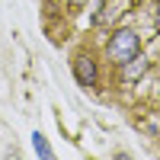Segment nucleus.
<instances>
[{
	"instance_id": "obj_4",
	"label": "nucleus",
	"mask_w": 160,
	"mask_h": 160,
	"mask_svg": "<svg viewBox=\"0 0 160 160\" xmlns=\"http://www.w3.org/2000/svg\"><path fill=\"white\" fill-rule=\"evenodd\" d=\"M32 148H35L38 157H51V148H48V141H45L42 131H35V135H32Z\"/></svg>"
},
{
	"instance_id": "obj_1",
	"label": "nucleus",
	"mask_w": 160,
	"mask_h": 160,
	"mask_svg": "<svg viewBox=\"0 0 160 160\" xmlns=\"http://www.w3.org/2000/svg\"><path fill=\"white\" fill-rule=\"evenodd\" d=\"M106 51H109V58L118 64V68H125L128 61L138 58V51H141V38H138V32H131V29H118V32H112V38H109V45H106Z\"/></svg>"
},
{
	"instance_id": "obj_3",
	"label": "nucleus",
	"mask_w": 160,
	"mask_h": 160,
	"mask_svg": "<svg viewBox=\"0 0 160 160\" xmlns=\"http://www.w3.org/2000/svg\"><path fill=\"white\" fill-rule=\"evenodd\" d=\"M144 71H148V61H141V58H138V64H131V61H128V64H125V71H122V80H125V83H131V80H138Z\"/></svg>"
},
{
	"instance_id": "obj_2",
	"label": "nucleus",
	"mask_w": 160,
	"mask_h": 160,
	"mask_svg": "<svg viewBox=\"0 0 160 160\" xmlns=\"http://www.w3.org/2000/svg\"><path fill=\"white\" fill-rule=\"evenodd\" d=\"M74 77H77L80 87H96V80H99L96 61H93L90 55H77L74 58Z\"/></svg>"
},
{
	"instance_id": "obj_5",
	"label": "nucleus",
	"mask_w": 160,
	"mask_h": 160,
	"mask_svg": "<svg viewBox=\"0 0 160 160\" xmlns=\"http://www.w3.org/2000/svg\"><path fill=\"white\" fill-rule=\"evenodd\" d=\"M74 3H80V0H74Z\"/></svg>"
}]
</instances>
